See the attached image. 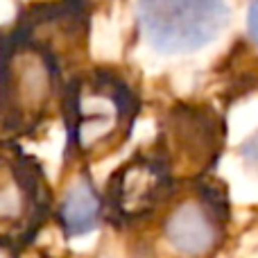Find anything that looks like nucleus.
<instances>
[{"label":"nucleus","instance_id":"nucleus-1","mask_svg":"<svg viewBox=\"0 0 258 258\" xmlns=\"http://www.w3.org/2000/svg\"><path fill=\"white\" fill-rule=\"evenodd\" d=\"M138 111V93L111 68H93L68 80L61 95L66 161L89 165L116 152L132 136Z\"/></svg>","mask_w":258,"mask_h":258},{"label":"nucleus","instance_id":"nucleus-2","mask_svg":"<svg viewBox=\"0 0 258 258\" xmlns=\"http://www.w3.org/2000/svg\"><path fill=\"white\" fill-rule=\"evenodd\" d=\"M61 66L52 48L25 25L0 39V132L32 136L63 95Z\"/></svg>","mask_w":258,"mask_h":258},{"label":"nucleus","instance_id":"nucleus-3","mask_svg":"<svg viewBox=\"0 0 258 258\" xmlns=\"http://www.w3.org/2000/svg\"><path fill=\"white\" fill-rule=\"evenodd\" d=\"M54 213L41 163L16 143H0V249L25 251Z\"/></svg>","mask_w":258,"mask_h":258},{"label":"nucleus","instance_id":"nucleus-4","mask_svg":"<svg viewBox=\"0 0 258 258\" xmlns=\"http://www.w3.org/2000/svg\"><path fill=\"white\" fill-rule=\"evenodd\" d=\"M177 183L179 179L159 143L136 150L104 183V222L118 229L147 222L172 204Z\"/></svg>","mask_w":258,"mask_h":258},{"label":"nucleus","instance_id":"nucleus-5","mask_svg":"<svg viewBox=\"0 0 258 258\" xmlns=\"http://www.w3.org/2000/svg\"><path fill=\"white\" fill-rule=\"evenodd\" d=\"M143 39L161 54H186L218 39L229 21L227 0H136Z\"/></svg>","mask_w":258,"mask_h":258},{"label":"nucleus","instance_id":"nucleus-6","mask_svg":"<svg viewBox=\"0 0 258 258\" xmlns=\"http://www.w3.org/2000/svg\"><path fill=\"white\" fill-rule=\"evenodd\" d=\"M229 222V202L222 186L200 177L190 181V195L165 209V242L179 258H211L222 247Z\"/></svg>","mask_w":258,"mask_h":258},{"label":"nucleus","instance_id":"nucleus-7","mask_svg":"<svg viewBox=\"0 0 258 258\" xmlns=\"http://www.w3.org/2000/svg\"><path fill=\"white\" fill-rule=\"evenodd\" d=\"M159 147L179 181L206 177L224 145V122L209 107L174 104L161 122Z\"/></svg>","mask_w":258,"mask_h":258},{"label":"nucleus","instance_id":"nucleus-8","mask_svg":"<svg viewBox=\"0 0 258 258\" xmlns=\"http://www.w3.org/2000/svg\"><path fill=\"white\" fill-rule=\"evenodd\" d=\"M54 220L66 238L86 236L104 222V197L84 165L68 179L54 202Z\"/></svg>","mask_w":258,"mask_h":258},{"label":"nucleus","instance_id":"nucleus-9","mask_svg":"<svg viewBox=\"0 0 258 258\" xmlns=\"http://www.w3.org/2000/svg\"><path fill=\"white\" fill-rule=\"evenodd\" d=\"M238 152H240L242 161H245V163L249 165V168L258 170V132H256V134H251L249 138H245Z\"/></svg>","mask_w":258,"mask_h":258},{"label":"nucleus","instance_id":"nucleus-10","mask_svg":"<svg viewBox=\"0 0 258 258\" xmlns=\"http://www.w3.org/2000/svg\"><path fill=\"white\" fill-rule=\"evenodd\" d=\"M247 32H249L251 41L258 45V0H251L249 9H247Z\"/></svg>","mask_w":258,"mask_h":258}]
</instances>
